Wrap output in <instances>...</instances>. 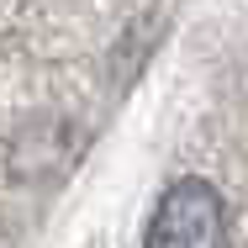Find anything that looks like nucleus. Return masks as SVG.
<instances>
[{
  "label": "nucleus",
  "mask_w": 248,
  "mask_h": 248,
  "mask_svg": "<svg viewBox=\"0 0 248 248\" xmlns=\"http://www.w3.org/2000/svg\"><path fill=\"white\" fill-rule=\"evenodd\" d=\"M143 248H227V201L211 180H174L148 217Z\"/></svg>",
  "instance_id": "1"
}]
</instances>
